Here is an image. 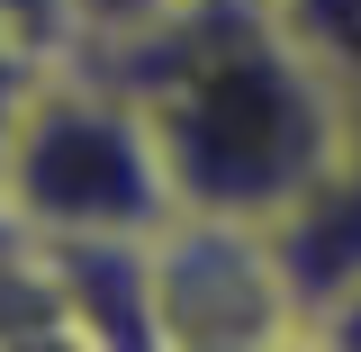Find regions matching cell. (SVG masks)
I'll use <instances>...</instances> for the list:
<instances>
[{"label":"cell","instance_id":"6da1fadb","mask_svg":"<svg viewBox=\"0 0 361 352\" xmlns=\"http://www.w3.org/2000/svg\"><path fill=\"white\" fill-rule=\"evenodd\" d=\"M82 54L127 82L154 127L172 208L190 217L271 226L361 118V90L325 73L271 0H163L154 18Z\"/></svg>","mask_w":361,"mask_h":352},{"label":"cell","instance_id":"7a4b0ae2","mask_svg":"<svg viewBox=\"0 0 361 352\" xmlns=\"http://www.w3.org/2000/svg\"><path fill=\"white\" fill-rule=\"evenodd\" d=\"M172 217L154 127L82 45L18 90L0 127V226L27 244H135Z\"/></svg>","mask_w":361,"mask_h":352},{"label":"cell","instance_id":"3957f363","mask_svg":"<svg viewBox=\"0 0 361 352\" xmlns=\"http://www.w3.org/2000/svg\"><path fill=\"white\" fill-rule=\"evenodd\" d=\"M145 325L172 352H262L307 344L289 271L271 253V226L244 217H172L145 235Z\"/></svg>","mask_w":361,"mask_h":352},{"label":"cell","instance_id":"277c9868","mask_svg":"<svg viewBox=\"0 0 361 352\" xmlns=\"http://www.w3.org/2000/svg\"><path fill=\"white\" fill-rule=\"evenodd\" d=\"M271 253L289 271L298 325L316 334V316L361 280V118H353V135H343V154L271 217Z\"/></svg>","mask_w":361,"mask_h":352},{"label":"cell","instance_id":"5b68a950","mask_svg":"<svg viewBox=\"0 0 361 352\" xmlns=\"http://www.w3.org/2000/svg\"><path fill=\"white\" fill-rule=\"evenodd\" d=\"M280 9V28L307 45L325 73H343L361 90V0H271Z\"/></svg>","mask_w":361,"mask_h":352},{"label":"cell","instance_id":"8992f818","mask_svg":"<svg viewBox=\"0 0 361 352\" xmlns=\"http://www.w3.org/2000/svg\"><path fill=\"white\" fill-rule=\"evenodd\" d=\"M163 0H63V28H73V45H99L118 37V28H135V18H154Z\"/></svg>","mask_w":361,"mask_h":352},{"label":"cell","instance_id":"52a82bcc","mask_svg":"<svg viewBox=\"0 0 361 352\" xmlns=\"http://www.w3.org/2000/svg\"><path fill=\"white\" fill-rule=\"evenodd\" d=\"M307 344H325V352H361V280H353V289H343L325 316H316V334H307Z\"/></svg>","mask_w":361,"mask_h":352}]
</instances>
